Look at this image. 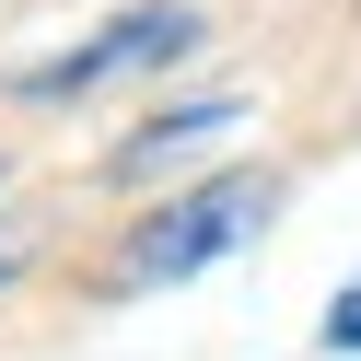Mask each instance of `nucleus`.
Returning a JSON list of instances; mask_svg holds the SVG:
<instances>
[{
  "label": "nucleus",
  "instance_id": "7ed1b4c3",
  "mask_svg": "<svg viewBox=\"0 0 361 361\" xmlns=\"http://www.w3.org/2000/svg\"><path fill=\"white\" fill-rule=\"evenodd\" d=\"M326 338H338V350H361V291H338V303H326Z\"/></svg>",
  "mask_w": 361,
  "mask_h": 361
},
{
  "label": "nucleus",
  "instance_id": "f03ea898",
  "mask_svg": "<svg viewBox=\"0 0 361 361\" xmlns=\"http://www.w3.org/2000/svg\"><path fill=\"white\" fill-rule=\"evenodd\" d=\"M187 35H198V12H175V0H152V12H128L117 35H94L82 59H59V71H35L24 94H35V105H59V94H82V82L128 71V59H164V47H187Z\"/></svg>",
  "mask_w": 361,
  "mask_h": 361
},
{
  "label": "nucleus",
  "instance_id": "f257e3e1",
  "mask_svg": "<svg viewBox=\"0 0 361 361\" xmlns=\"http://www.w3.org/2000/svg\"><path fill=\"white\" fill-rule=\"evenodd\" d=\"M257 221H268V187H198L187 210H164V221H140V233H128V257H117V291L198 280V268H210V257H233Z\"/></svg>",
  "mask_w": 361,
  "mask_h": 361
},
{
  "label": "nucleus",
  "instance_id": "20e7f679",
  "mask_svg": "<svg viewBox=\"0 0 361 361\" xmlns=\"http://www.w3.org/2000/svg\"><path fill=\"white\" fill-rule=\"evenodd\" d=\"M0 280H12V245H0Z\"/></svg>",
  "mask_w": 361,
  "mask_h": 361
}]
</instances>
